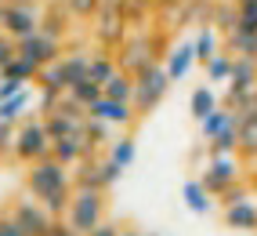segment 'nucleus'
<instances>
[{
  "instance_id": "nucleus-41",
  "label": "nucleus",
  "mask_w": 257,
  "mask_h": 236,
  "mask_svg": "<svg viewBox=\"0 0 257 236\" xmlns=\"http://www.w3.org/2000/svg\"><path fill=\"white\" fill-rule=\"evenodd\" d=\"M0 15H4V0H0Z\"/></svg>"
},
{
  "instance_id": "nucleus-25",
  "label": "nucleus",
  "mask_w": 257,
  "mask_h": 236,
  "mask_svg": "<svg viewBox=\"0 0 257 236\" xmlns=\"http://www.w3.org/2000/svg\"><path fill=\"white\" fill-rule=\"evenodd\" d=\"M232 65H235L232 55H221V51H217L207 65H203V69H207V80H210V84H228V80H232Z\"/></svg>"
},
{
  "instance_id": "nucleus-29",
  "label": "nucleus",
  "mask_w": 257,
  "mask_h": 236,
  "mask_svg": "<svg viewBox=\"0 0 257 236\" xmlns=\"http://www.w3.org/2000/svg\"><path fill=\"white\" fill-rule=\"evenodd\" d=\"M235 22H239L235 4H214V15H210V26H214V29L232 33V29H235Z\"/></svg>"
},
{
  "instance_id": "nucleus-7",
  "label": "nucleus",
  "mask_w": 257,
  "mask_h": 236,
  "mask_svg": "<svg viewBox=\"0 0 257 236\" xmlns=\"http://www.w3.org/2000/svg\"><path fill=\"white\" fill-rule=\"evenodd\" d=\"M15 47H19V55H22V58L37 62L40 69L62 58V40L47 37V33H40V29H37V33H29V37H22V40H15Z\"/></svg>"
},
{
  "instance_id": "nucleus-30",
  "label": "nucleus",
  "mask_w": 257,
  "mask_h": 236,
  "mask_svg": "<svg viewBox=\"0 0 257 236\" xmlns=\"http://www.w3.org/2000/svg\"><path fill=\"white\" fill-rule=\"evenodd\" d=\"M116 69H119V62H116L112 55H91V69H87V76H94L98 84H105Z\"/></svg>"
},
{
  "instance_id": "nucleus-34",
  "label": "nucleus",
  "mask_w": 257,
  "mask_h": 236,
  "mask_svg": "<svg viewBox=\"0 0 257 236\" xmlns=\"http://www.w3.org/2000/svg\"><path fill=\"white\" fill-rule=\"evenodd\" d=\"M101 4H105V0H65L69 15H76V19H94Z\"/></svg>"
},
{
  "instance_id": "nucleus-15",
  "label": "nucleus",
  "mask_w": 257,
  "mask_h": 236,
  "mask_svg": "<svg viewBox=\"0 0 257 236\" xmlns=\"http://www.w3.org/2000/svg\"><path fill=\"white\" fill-rule=\"evenodd\" d=\"M210 196H214V193H210L199 178H188V182L181 185V200H185V207L192 211V214H210V207H214Z\"/></svg>"
},
{
  "instance_id": "nucleus-21",
  "label": "nucleus",
  "mask_w": 257,
  "mask_h": 236,
  "mask_svg": "<svg viewBox=\"0 0 257 236\" xmlns=\"http://www.w3.org/2000/svg\"><path fill=\"white\" fill-rule=\"evenodd\" d=\"M105 98H116V102H134V76L116 69L109 80H105Z\"/></svg>"
},
{
  "instance_id": "nucleus-35",
  "label": "nucleus",
  "mask_w": 257,
  "mask_h": 236,
  "mask_svg": "<svg viewBox=\"0 0 257 236\" xmlns=\"http://www.w3.org/2000/svg\"><path fill=\"white\" fill-rule=\"evenodd\" d=\"M0 236H26V229L15 214H0Z\"/></svg>"
},
{
  "instance_id": "nucleus-16",
  "label": "nucleus",
  "mask_w": 257,
  "mask_h": 236,
  "mask_svg": "<svg viewBox=\"0 0 257 236\" xmlns=\"http://www.w3.org/2000/svg\"><path fill=\"white\" fill-rule=\"evenodd\" d=\"M192 65H196V44H192V40L170 47V55H167V73H170V80H185Z\"/></svg>"
},
{
  "instance_id": "nucleus-22",
  "label": "nucleus",
  "mask_w": 257,
  "mask_h": 236,
  "mask_svg": "<svg viewBox=\"0 0 257 236\" xmlns=\"http://www.w3.org/2000/svg\"><path fill=\"white\" fill-rule=\"evenodd\" d=\"M188 109H192L196 120H207V116L217 109V95H214L210 84H203V88H196V91H192V98H188Z\"/></svg>"
},
{
  "instance_id": "nucleus-19",
  "label": "nucleus",
  "mask_w": 257,
  "mask_h": 236,
  "mask_svg": "<svg viewBox=\"0 0 257 236\" xmlns=\"http://www.w3.org/2000/svg\"><path fill=\"white\" fill-rule=\"evenodd\" d=\"M83 120H87V116H83ZM83 120H76V116L62 113V109H55V113H47L44 127H47L51 138H62V134H76V131H83Z\"/></svg>"
},
{
  "instance_id": "nucleus-11",
  "label": "nucleus",
  "mask_w": 257,
  "mask_h": 236,
  "mask_svg": "<svg viewBox=\"0 0 257 236\" xmlns=\"http://www.w3.org/2000/svg\"><path fill=\"white\" fill-rule=\"evenodd\" d=\"M87 116H98V120H105V124H116V127H131L134 124V106L131 102H116V98H105L101 95L98 102L87 106Z\"/></svg>"
},
{
  "instance_id": "nucleus-10",
  "label": "nucleus",
  "mask_w": 257,
  "mask_h": 236,
  "mask_svg": "<svg viewBox=\"0 0 257 236\" xmlns=\"http://www.w3.org/2000/svg\"><path fill=\"white\" fill-rule=\"evenodd\" d=\"M199 182L207 185L214 196H221V193L228 189V185L239 182V164L232 160V153H225V156H210V164H207V171H203Z\"/></svg>"
},
{
  "instance_id": "nucleus-24",
  "label": "nucleus",
  "mask_w": 257,
  "mask_h": 236,
  "mask_svg": "<svg viewBox=\"0 0 257 236\" xmlns=\"http://www.w3.org/2000/svg\"><path fill=\"white\" fill-rule=\"evenodd\" d=\"M0 76H11V80H22V84H33L40 76V65L37 62H29V58H22V55H15L4 69H0Z\"/></svg>"
},
{
  "instance_id": "nucleus-38",
  "label": "nucleus",
  "mask_w": 257,
  "mask_h": 236,
  "mask_svg": "<svg viewBox=\"0 0 257 236\" xmlns=\"http://www.w3.org/2000/svg\"><path fill=\"white\" fill-rule=\"evenodd\" d=\"M51 236H83V232H76L69 222H65V218H58V222H55V229H51Z\"/></svg>"
},
{
  "instance_id": "nucleus-6",
  "label": "nucleus",
  "mask_w": 257,
  "mask_h": 236,
  "mask_svg": "<svg viewBox=\"0 0 257 236\" xmlns=\"http://www.w3.org/2000/svg\"><path fill=\"white\" fill-rule=\"evenodd\" d=\"M40 19H44V15L33 4H26V0H11V4H4V15H0V29H4L11 40H22V37H29V33L40 29Z\"/></svg>"
},
{
  "instance_id": "nucleus-28",
  "label": "nucleus",
  "mask_w": 257,
  "mask_h": 236,
  "mask_svg": "<svg viewBox=\"0 0 257 236\" xmlns=\"http://www.w3.org/2000/svg\"><path fill=\"white\" fill-rule=\"evenodd\" d=\"M235 149H239V124L225 127L217 138H210V156H225V153H235Z\"/></svg>"
},
{
  "instance_id": "nucleus-39",
  "label": "nucleus",
  "mask_w": 257,
  "mask_h": 236,
  "mask_svg": "<svg viewBox=\"0 0 257 236\" xmlns=\"http://www.w3.org/2000/svg\"><path fill=\"white\" fill-rule=\"evenodd\" d=\"M87 236H119V225H112V222H101L94 232H87Z\"/></svg>"
},
{
  "instance_id": "nucleus-13",
  "label": "nucleus",
  "mask_w": 257,
  "mask_h": 236,
  "mask_svg": "<svg viewBox=\"0 0 257 236\" xmlns=\"http://www.w3.org/2000/svg\"><path fill=\"white\" fill-rule=\"evenodd\" d=\"M123 178V167L105 160V164H83V175L76 185H91V189H112V185Z\"/></svg>"
},
{
  "instance_id": "nucleus-14",
  "label": "nucleus",
  "mask_w": 257,
  "mask_h": 236,
  "mask_svg": "<svg viewBox=\"0 0 257 236\" xmlns=\"http://www.w3.org/2000/svg\"><path fill=\"white\" fill-rule=\"evenodd\" d=\"M55 65H58V84H62V91H69L73 84H80L83 76H87V69H91V55L73 51V55L58 58Z\"/></svg>"
},
{
  "instance_id": "nucleus-31",
  "label": "nucleus",
  "mask_w": 257,
  "mask_h": 236,
  "mask_svg": "<svg viewBox=\"0 0 257 236\" xmlns=\"http://www.w3.org/2000/svg\"><path fill=\"white\" fill-rule=\"evenodd\" d=\"M239 149H243L246 156H257V116L239 120Z\"/></svg>"
},
{
  "instance_id": "nucleus-40",
  "label": "nucleus",
  "mask_w": 257,
  "mask_h": 236,
  "mask_svg": "<svg viewBox=\"0 0 257 236\" xmlns=\"http://www.w3.org/2000/svg\"><path fill=\"white\" fill-rule=\"evenodd\" d=\"M119 236H145V232H138V229H119Z\"/></svg>"
},
{
  "instance_id": "nucleus-5",
  "label": "nucleus",
  "mask_w": 257,
  "mask_h": 236,
  "mask_svg": "<svg viewBox=\"0 0 257 236\" xmlns=\"http://www.w3.org/2000/svg\"><path fill=\"white\" fill-rule=\"evenodd\" d=\"M156 58H160L156 55V37H149V33H142V37H127L123 44H119V55H116L119 69L131 73V76H138L142 69H149Z\"/></svg>"
},
{
  "instance_id": "nucleus-12",
  "label": "nucleus",
  "mask_w": 257,
  "mask_h": 236,
  "mask_svg": "<svg viewBox=\"0 0 257 236\" xmlns=\"http://www.w3.org/2000/svg\"><path fill=\"white\" fill-rule=\"evenodd\" d=\"M87 153H91V142L83 138V131H76V134H62V138L51 142V156H55L58 164H65V167L87 160Z\"/></svg>"
},
{
  "instance_id": "nucleus-23",
  "label": "nucleus",
  "mask_w": 257,
  "mask_h": 236,
  "mask_svg": "<svg viewBox=\"0 0 257 236\" xmlns=\"http://www.w3.org/2000/svg\"><path fill=\"white\" fill-rule=\"evenodd\" d=\"M29 102H33V91H29V84H26L19 95H11V98L0 102V120H4V124H15V120L29 109Z\"/></svg>"
},
{
  "instance_id": "nucleus-33",
  "label": "nucleus",
  "mask_w": 257,
  "mask_h": 236,
  "mask_svg": "<svg viewBox=\"0 0 257 236\" xmlns=\"http://www.w3.org/2000/svg\"><path fill=\"white\" fill-rule=\"evenodd\" d=\"M62 11H65V8H55L51 15H44V19H40V33H47V37L62 40V37H65V26H62Z\"/></svg>"
},
{
  "instance_id": "nucleus-18",
  "label": "nucleus",
  "mask_w": 257,
  "mask_h": 236,
  "mask_svg": "<svg viewBox=\"0 0 257 236\" xmlns=\"http://www.w3.org/2000/svg\"><path fill=\"white\" fill-rule=\"evenodd\" d=\"M232 124H239V116H235V109H228V106H217L207 120H199V131H203V138H217L225 127H232Z\"/></svg>"
},
{
  "instance_id": "nucleus-42",
  "label": "nucleus",
  "mask_w": 257,
  "mask_h": 236,
  "mask_svg": "<svg viewBox=\"0 0 257 236\" xmlns=\"http://www.w3.org/2000/svg\"><path fill=\"white\" fill-rule=\"evenodd\" d=\"M145 236H156V232H145Z\"/></svg>"
},
{
  "instance_id": "nucleus-32",
  "label": "nucleus",
  "mask_w": 257,
  "mask_h": 236,
  "mask_svg": "<svg viewBox=\"0 0 257 236\" xmlns=\"http://www.w3.org/2000/svg\"><path fill=\"white\" fill-rule=\"evenodd\" d=\"M83 138L91 142V149H94L98 142H109V124L98 120V116H87V120H83Z\"/></svg>"
},
{
  "instance_id": "nucleus-1",
  "label": "nucleus",
  "mask_w": 257,
  "mask_h": 236,
  "mask_svg": "<svg viewBox=\"0 0 257 236\" xmlns=\"http://www.w3.org/2000/svg\"><path fill=\"white\" fill-rule=\"evenodd\" d=\"M26 185L55 218H65V211L73 204V178L65 175V164H58L55 156L33 160L26 171Z\"/></svg>"
},
{
  "instance_id": "nucleus-36",
  "label": "nucleus",
  "mask_w": 257,
  "mask_h": 236,
  "mask_svg": "<svg viewBox=\"0 0 257 236\" xmlns=\"http://www.w3.org/2000/svg\"><path fill=\"white\" fill-rule=\"evenodd\" d=\"M243 200H250V196H246V189H243L239 182H235V185H228V189L221 193V204H225V207H232V204H243Z\"/></svg>"
},
{
  "instance_id": "nucleus-27",
  "label": "nucleus",
  "mask_w": 257,
  "mask_h": 236,
  "mask_svg": "<svg viewBox=\"0 0 257 236\" xmlns=\"http://www.w3.org/2000/svg\"><path fill=\"white\" fill-rule=\"evenodd\" d=\"M134 156H138V145H134V138H131V134L116 138V142H112V149H109V160H112V164H119L123 171L134 164Z\"/></svg>"
},
{
  "instance_id": "nucleus-2",
  "label": "nucleus",
  "mask_w": 257,
  "mask_h": 236,
  "mask_svg": "<svg viewBox=\"0 0 257 236\" xmlns=\"http://www.w3.org/2000/svg\"><path fill=\"white\" fill-rule=\"evenodd\" d=\"M65 222L76 232H94L105 222V189H91V185H76L73 189V204L65 211Z\"/></svg>"
},
{
  "instance_id": "nucleus-26",
  "label": "nucleus",
  "mask_w": 257,
  "mask_h": 236,
  "mask_svg": "<svg viewBox=\"0 0 257 236\" xmlns=\"http://www.w3.org/2000/svg\"><path fill=\"white\" fill-rule=\"evenodd\" d=\"M69 95L76 98V102H83V106H91V102H98V98L105 95V84H98L94 76H83L80 84H73V88H69Z\"/></svg>"
},
{
  "instance_id": "nucleus-37",
  "label": "nucleus",
  "mask_w": 257,
  "mask_h": 236,
  "mask_svg": "<svg viewBox=\"0 0 257 236\" xmlns=\"http://www.w3.org/2000/svg\"><path fill=\"white\" fill-rule=\"evenodd\" d=\"M15 134H19V131L0 120V153H15Z\"/></svg>"
},
{
  "instance_id": "nucleus-20",
  "label": "nucleus",
  "mask_w": 257,
  "mask_h": 236,
  "mask_svg": "<svg viewBox=\"0 0 257 236\" xmlns=\"http://www.w3.org/2000/svg\"><path fill=\"white\" fill-rule=\"evenodd\" d=\"M192 44H196V62L207 65V62L217 55V29H214L210 22H203V26H199V33L192 37Z\"/></svg>"
},
{
  "instance_id": "nucleus-4",
  "label": "nucleus",
  "mask_w": 257,
  "mask_h": 236,
  "mask_svg": "<svg viewBox=\"0 0 257 236\" xmlns=\"http://www.w3.org/2000/svg\"><path fill=\"white\" fill-rule=\"evenodd\" d=\"M51 134L44 127V120H26L19 127V134H15V156H19L22 164H33V160H44L51 156Z\"/></svg>"
},
{
  "instance_id": "nucleus-17",
  "label": "nucleus",
  "mask_w": 257,
  "mask_h": 236,
  "mask_svg": "<svg viewBox=\"0 0 257 236\" xmlns=\"http://www.w3.org/2000/svg\"><path fill=\"white\" fill-rule=\"evenodd\" d=\"M225 225L239 229V232H257V204L253 200H243V204L225 207Z\"/></svg>"
},
{
  "instance_id": "nucleus-9",
  "label": "nucleus",
  "mask_w": 257,
  "mask_h": 236,
  "mask_svg": "<svg viewBox=\"0 0 257 236\" xmlns=\"http://www.w3.org/2000/svg\"><path fill=\"white\" fill-rule=\"evenodd\" d=\"M15 218L22 222L26 236H51V229H55V222H58L40 200H19V204H15Z\"/></svg>"
},
{
  "instance_id": "nucleus-8",
  "label": "nucleus",
  "mask_w": 257,
  "mask_h": 236,
  "mask_svg": "<svg viewBox=\"0 0 257 236\" xmlns=\"http://www.w3.org/2000/svg\"><path fill=\"white\" fill-rule=\"evenodd\" d=\"M253 88H257V58H250V55H235L225 106H228V109H235L239 102H243V95H250Z\"/></svg>"
},
{
  "instance_id": "nucleus-3",
  "label": "nucleus",
  "mask_w": 257,
  "mask_h": 236,
  "mask_svg": "<svg viewBox=\"0 0 257 236\" xmlns=\"http://www.w3.org/2000/svg\"><path fill=\"white\" fill-rule=\"evenodd\" d=\"M170 73H167V65H156L152 62L149 69H142L138 76H134V113L138 116H145V113H152L160 102H163V95L170 91Z\"/></svg>"
}]
</instances>
